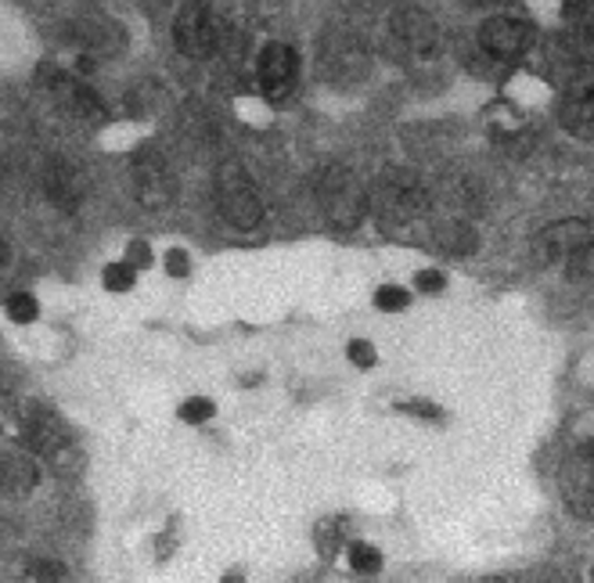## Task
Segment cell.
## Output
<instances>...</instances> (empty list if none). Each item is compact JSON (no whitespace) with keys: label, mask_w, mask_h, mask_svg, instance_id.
<instances>
[{"label":"cell","mask_w":594,"mask_h":583,"mask_svg":"<svg viewBox=\"0 0 594 583\" xmlns=\"http://www.w3.org/2000/svg\"><path fill=\"white\" fill-rule=\"evenodd\" d=\"M350 361L361 364V368L375 364V350H371V342H350Z\"/></svg>","instance_id":"9a60e30c"},{"label":"cell","mask_w":594,"mask_h":583,"mask_svg":"<svg viewBox=\"0 0 594 583\" xmlns=\"http://www.w3.org/2000/svg\"><path fill=\"white\" fill-rule=\"evenodd\" d=\"M573 487L576 493L584 498L587 504H594V446L576 454V465H573Z\"/></svg>","instance_id":"9c48e42d"},{"label":"cell","mask_w":594,"mask_h":583,"mask_svg":"<svg viewBox=\"0 0 594 583\" xmlns=\"http://www.w3.org/2000/svg\"><path fill=\"white\" fill-rule=\"evenodd\" d=\"M295 51L289 44H267L264 55H259V86L270 94V97H281L289 94V86L295 83Z\"/></svg>","instance_id":"52a82bcc"},{"label":"cell","mask_w":594,"mask_h":583,"mask_svg":"<svg viewBox=\"0 0 594 583\" xmlns=\"http://www.w3.org/2000/svg\"><path fill=\"white\" fill-rule=\"evenodd\" d=\"M317 202L325 209L328 223H336L339 231L361 228L368 213V191L361 177L346 166H328L317 180Z\"/></svg>","instance_id":"6da1fadb"},{"label":"cell","mask_w":594,"mask_h":583,"mask_svg":"<svg viewBox=\"0 0 594 583\" xmlns=\"http://www.w3.org/2000/svg\"><path fill=\"white\" fill-rule=\"evenodd\" d=\"M102 281H105V289L127 292V289H133V281H138V275H133V267H127V264H113V267H105Z\"/></svg>","instance_id":"8fae6325"},{"label":"cell","mask_w":594,"mask_h":583,"mask_svg":"<svg viewBox=\"0 0 594 583\" xmlns=\"http://www.w3.org/2000/svg\"><path fill=\"white\" fill-rule=\"evenodd\" d=\"M4 259H8V242L0 238V264H4Z\"/></svg>","instance_id":"ac0fdd59"},{"label":"cell","mask_w":594,"mask_h":583,"mask_svg":"<svg viewBox=\"0 0 594 583\" xmlns=\"http://www.w3.org/2000/svg\"><path fill=\"white\" fill-rule=\"evenodd\" d=\"M407 303H411V295H407L404 289H378V295H375V306L378 310H404Z\"/></svg>","instance_id":"4fadbf2b"},{"label":"cell","mask_w":594,"mask_h":583,"mask_svg":"<svg viewBox=\"0 0 594 583\" xmlns=\"http://www.w3.org/2000/svg\"><path fill=\"white\" fill-rule=\"evenodd\" d=\"M375 202L382 209V217H393V220H411L426 209V191L422 184L415 177H407L400 170H389L386 177H382L378 191H375Z\"/></svg>","instance_id":"3957f363"},{"label":"cell","mask_w":594,"mask_h":583,"mask_svg":"<svg viewBox=\"0 0 594 583\" xmlns=\"http://www.w3.org/2000/svg\"><path fill=\"white\" fill-rule=\"evenodd\" d=\"M418 284H422L426 292H440V289H443V278L432 275V270H426V275H418Z\"/></svg>","instance_id":"e0dca14e"},{"label":"cell","mask_w":594,"mask_h":583,"mask_svg":"<svg viewBox=\"0 0 594 583\" xmlns=\"http://www.w3.org/2000/svg\"><path fill=\"white\" fill-rule=\"evenodd\" d=\"M173 40H177L180 55L188 58H209L217 47V22L213 11L206 4H188L180 11L177 26H173Z\"/></svg>","instance_id":"277c9868"},{"label":"cell","mask_w":594,"mask_h":583,"mask_svg":"<svg viewBox=\"0 0 594 583\" xmlns=\"http://www.w3.org/2000/svg\"><path fill=\"white\" fill-rule=\"evenodd\" d=\"M166 267H170V275H188V264H184V253H177V249H173L170 256H166Z\"/></svg>","instance_id":"2e32d148"},{"label":"cell","mask_w":594,"mask_h":583,"mask_svg":"<svg viewBox=\"0 0 594 583\" xmlns=\"http://www.w3.org/2000/svg\"><path fill=\"white\" fill-rule=\"evenodd\" d=\"M8 314H11V320H19V325H30V320H36V314H40V306H36L33 295L15 292L8 300Z\"/></svg>","instance_id":"30bf717a"},{"label":"cell","mask_w":594,"mask_h":583,"mask_svg":"<svg viewBox=\"0 0 594 583\" xmlns=\"http://www.w3.org/2000/svg\"><path fill=\"white\" fill-rule=\"evenodd\" d=\"M540 249L548 259H573V256H584L594 249V223L591 220H580V217H569L544 228L540 234Z\"/></svg>","instance_id":"5b68a950"},{"label":"cell","mask_w":594,"mask_h":583,"mask_svg":"<svg viewBox=\"0 0 594 583\" xmlns=\"http://www.w3.org/2000/svg\"><path fill=\"white\" fill-rule=\"evenodd\" d=\"M562 127L573 133H594V83H584L562 105Z\"/></svg>","instance_id":"ba28073f"},{"label":"cell","mask_w":594,"mask_h":583,"mask_svg":"<svg viewBox=\"0 0 594 583\" xmlns=\"http://www.w3.org/2000/svg\"><path fill=\"white\" fill-rule=\"evenodd\" d=\"M534 40V30L526 26L523 19H512V15H501V19H490L487 26L479 30V44L482 51L509 61V58H519Z\"/></svg>","instance_id":"8992f818"},{"label":"cell","mask_w":594,"mask_h":583,"mask_svg":"<svg viewBox=\"0 0 594 583\" xmlns=\"http://www.w3.org/2000/svg\"><path fill=\"white\" fill-rule=\"evenodd\" d=\"M217 206L231 228L238 231H253L259 220H264V202H259V191L253 188L249 173H242V166H224L217 173Z\"/></svg>","instance_id":"7a4b0ae2"},{"label":"cell","mask_w":594,"mask_h":583,"mask_svg":"<svg viewBox=\"0 0 594 583\" xmlns=\"http://www.w3.org/2000/svg\"><path fill=\"white\" fill-rule=\"evenodd\" d=\"M180 418L184 421H206V418H213V404L202 400V396H195V400H188L180 407Z\"/></svg>","instance_id":"5bb4252c"},{"label":"cell","mask_w":594,"mask_h":583,"mask_svg":"<svg viewBox=\"0 0 594 583\" xmlns=\"http://www.w3.org/2000/svg\"><path fill=\"white\" fill-rule=\"evenodd\" d=\"M350 565L357 569V573H375V569L382 565L378 551L371 548V544H353L350 548Z\"/></svg>","instance_id":"7c38bea8"}]
</instances>
